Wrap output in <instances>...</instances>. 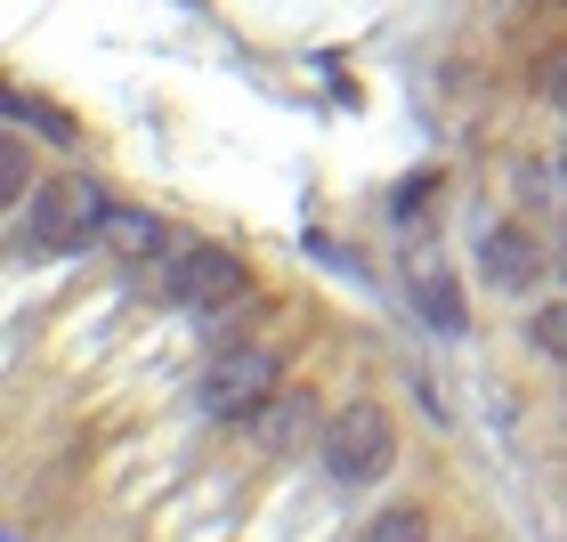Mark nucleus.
<instances>
[{"mask_svg":"<svg viewBox=\"0 0 567 542\" xmlns=\"http://www.w3.org/2000/svg\"><path fill=\"white\" fill-rule=\"evenodd\" d=\"M33 178H24V146H17V131L0 138V195H24Z\"/></svg>","mask_w":567,"mask_h":542,"instance_id":"f8f14e48","label":"nucleus"},{"mask_svg":"<svg viewBox=\"0 0 567 542\" xmlns=\"http://www.w3.org/2000/svg\"><path fill=\"white\" fill-rule=\"evenodd\" d=\"M559 178H567V154H559Z\"/></svg>","mask_w":567,"mask_h":542,"instance_id":"2eb2a0df","label":"nucleus"},{"mask_svg":"<svg viewBox=\"0 0 567 542\" xmlns=\"http://www.w3.org/2000/svg\"><path fill=\"white\" fill-rule=\"evenodd\" d=\"M163 283H171V300L187 308V316H219V308H236V300L251 292V268H244L227 243H187V251L171 260Z\"/></svg>","mask_w":567,"mask_h":542,"instance_id":"20e7f679","label":"nucleus"},{"mask_svg":"<svg viewBox=\"0 0 567 542\" xmlns=\"http://www.w3.org/2000/svg\"><path fill=\"white\" fill-rule=\"evenodd\" d=\"M9 106H17V114H24V122H33V131H41V138H58V146H65V138H73V122H65V114H58V106H41V97H9Z\"/></svg>","mask_w":567,"mask_h":542,"instance_id":"9b49d317","label":"nucleus"},{"mask_svg":"<svg viewBox=\"0 0 567 542\" xmlns=\"http://www.w3.org/2000/svg\"><path fill=\"white\" fill-rule=\"evenodd\" d=\"M114 202L97 178H41L33 202H24V236H33V251H90L97 236H106Z\"/></svg>","mask_w":567,"mask_h":542,"instance_id":"f257e3e1","label":"nucleus"},{"mask_svg":"<svg viewBox=\"0 0 567 542\" xmlns=\"http://www.w3.org/2000/svg\"><path fill=\"white\" fill-rule=\"evenodd\" d=\"M559 283H567V243H559Z\"/></svg>","mask_w":567,"mask_h":542,"instance_id":"4468645a","label":"nucleus"},{"mask_svg":"<svg viewBox=\"0 0 567 542\" xmlns=\"http://www.w3.org/2000/svg\"><path fill=\"white\" fill-rule=\"evenodd\" d=\"M544 106L567 122V58H551V65H544Z\"/></svg>","mask_w":567,"mask_h":542,"instance_id":"ddd939ff","label":"nucleus"},{"mask_svg":"<svg viewBox=\"0 0 567 542\" xmlns=\"http://www.w3.org/2000/svg\"><path fill=\"white\" fill-rule=\"evenodd\" d=\"M195 397H203L212 421H251V413L276 397V356L268 348H219L212 365H203Z\"/></svg>","mask_w":567,"mask_h":542,"instance_id":"7ed1b4c3","label":"nucleus"},{"mask_svg":"<svg viewBox=\"0 0 567 542\" xmlns=\"http://www.w3.org/2000/svg\"><path fill=\"white\" fill-rule=\"evenodd\" d=\"M251 437H260V454H308V446H324V413H317V397L276 389L251 413Z\"/></svg>","mask_w":567,"mask_h":542,"instance_id":"39448f33","label":"nucleus"},{"mask_svg":"<svg viewBox=\"0 0 567 542\" xmlns=\"http://www.w3.org/2000/svg\"><path fill=\"white\" fill-rule=\"evenodd\" d=\"M97 243H106L114 260H154V251H163L171 236H163V219H154V211H114Z\"/></svg>","mask_w":567,"mask_h":542,"instance_id":"6e6552de","label":"nucleus"},{"mask_svg":"<svg viewBox=\"0 0 567 542\" xmlns=\"http://www.w3.org/2000/svg\"><path fill=\"white\" fill-rule=\"evenodd\" d=\"M414 308L430 332H462V292L454 275H437V260H414Z\"/></svg>","mask_w":567,"mask_h":542,"instance_id":"0eeeda50","label":"nucleus"},{"mask_svg":"<svg viewBox=\"0 0 567 542\" xmlns=\"http://www.w3.org/2000/svg\"><path fill=\"white\" fill-rule=\"evenodd\" d=\"M535 348H544L551 356V365H567V300H551V308H535Z\"/></svg>","mask_w":567,"mask_h":542,"instance_id":"9d476101","label":"nucleus"},{"mask_svg":"<svg viewBox=\"0 0 567 542\" xmlns=\"http://www.w3.org/2000/svg\"><path fill=\"white\" fill-rule=\"evenodd\" d=\"M478 268H486V275H495L503 292H511V283H535V275H544V251H535V236H527V227H486Z\"/></svg>","mask_w":567,"mask_h":542,"instance_id":"423d86ee","label":"nucleus"},{"mask_svg":"<svg viewBox=\"0 0 567 542\" xmlns=\"http://www.w3.org/2000/svg\"><path fill=\"white\" fill-rule=\"evenodd\" d=\"M357 542H430V519H422V510H405V502H390L381 519H365Z\"/></svg>","mask_w":567,"mask_h":542,"instance_id":"1a4fd4ad","label":"nucleus"},{"mask_svg":"<svg viewBox=\"0 0 567 542\" xmlns=\"http://www.w3.org/2000/svg\"><path fill=\"white\" fill-rule=\"evenodd\" d=\"M317 454H324V470L341 486H373L398 461V429H390V413H381V405H341L324 421V446Z\"/></svg>","mask_w":567,"mask_h":542,"instance_id":"f03ea898","label":"nucleus"}]
</instances>
